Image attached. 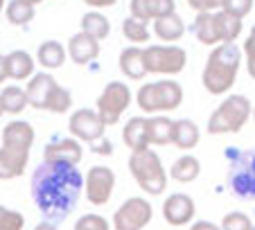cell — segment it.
<instances>
[{
    "label": "cell",
    "mask_w": 255,
    "mask_h": 230,
    "mask_svg": "<svg viewBox=\"0 0 255 230\" xmlns=\"http://www.w3.org/2000/svg\"><path fill=\"white\" fill-rule=\"evenodd\" d=\"M36 2H39V0H9L5 7L7 20H9L11 25H16V27L27 25L29 20L34 18V14H36Z\"/></svg>",
    "instance_id": "28"
},
{
    "label": "cell",
    "mask_w": 255,
    "mask_h": 230,
    "mask_svg": "<svg viewBox=\"0 0 255 230\" xmlns=\"http://www.w3.org/2000/svg\"><path fill=\"white\" fill-rule=\"evenodd\" d=\"M34 230H57V226H54L52 221H41V224L36 226Z\"/></svg>",
    "instance_id": "45"
},
{
    "label": "cell",
    "mask_w": 255,
    "mask_h": 230,
    "mask_svg": "<svg viewBox=\"0 0 255 230\" xmlns=\"http://www.w3.org/2000/svg\"><path fill=\"white\" fill-rule=\"evenodd\" d=\"M2 144L5 147H16V149H32L34 144V129L29 122L25 120H11L2 129Z\"/></svg>",
    "instance_id": "17"
},
{
    "label": "cell",
    "mask_w": 255,
    "mask_h": 230,
    "mask_svg": "<svg viewBox=\"0 0 255 230\" xmlns=\"http://www.w3.org/2000/svg\"><path fill=\"white\" fill-rule=\"evenodd\" d=\"M86 5L91 7L93 11H97V9H102V7H113L116 0H86Z\"/></svg>",
    "instance_id": "43"
},
{
    "label": "cell",
    "mask_w": 255,
    "mask_h": 230,
    "mask_svg": "<svg viewBox=\"0 0 255 230\" xmlns=\"http://www.w3.org/2000/svg\"><path fill=\"white\" fill-rule=\"evenodd\" d=\"M0 115H2V111H0Z\"/></svg>",
    "instance_id": "48"
},
{
    "label": "cell",
    "mask_w": 255,
    "mask_h": 230,
    "mask_svg": "<svg viewBox=\"0 0 255 230\" xmlns=\"http://www.w3.org/2000/svg\"><path fill=\"white\" fill-rule=\"evenodd\" d=\"M25 228V217L18 210L0 206V230H23Z\"/></svg>",
    "instance_id": "34"
},
{
    "label": "cell",
    "mask_w": 255,
    "mask_h": 230,
    "mask_svg": "<svg viewBox=\"0 0 255 230\" xmlns=\"http://www.w3.org/2000/svg\"><path fill=\"white\" fill-rule=\"evenodd\" d=\"M199 174H201V160L192 153H185V156L176 158L169 167V176L176 183H192L199 178Z\"/></svg>",
    "instance_id": "25"
},
{
    "label": "cell",
    "mask_w": 255,
    "mask_h": 230,
    "mask_svg": "<svg viewBox=\"0 0 255 230\" xmlns=\"http://www.w3.org/2000/svg\"><path fill=\"white\" fill-rule=\"evenodd\" d=\"M29 163L27 149L16 147H0V181H11V178L23 176L25 167Z\"/></svg>",
    "instance_id": "15"
},
{
    "label": "cell",
    "mask_w": 255,
    "mask_h": 230,
    "mask_svg": "<svg viewBox=\"0 0 255 230\" xmlns=\"http://www.w3.org/2000/svg\"><path fill=\"white\" fill-rule=\"evenodd\" d=\"M140 111L149 115H160L167 111H176L183 104V86L176 79H158V82L142 84L135 93Z\"/></svg>",
    "instance_id": "4"
},
{
    "label": "cell",
    "mask_w": 255,
    "mask_h": 230,
    "mask_svg": "<svg viewBox=\"0 0 255 230\" xmlns=\"http://www.w3.org/2000/svg\"><path fill=\"white\" fill-rule=\"evenodd\" d=\"M66 50H68V59H70L72 63H77V66H86V63L95 61L102 52L100 41H95L93 36H88V34H84V32L72 34V36L68 38Z\"/></svg>",
    "instance_id": "14"
},
{
    "label": "cell",
    "mask_w": 255,
    "mask_h": 230,
    "mask_svg": "<svg viewBox=\"0 0 255 230\" xmlns=\"http://www.w3.org/2000/svg\"><path fill=\"white\" fill-rule=\"evenodd\" d=\"M154 34L163 41V45H174L176 41H181L185 34L183 18H181L176 11L163 16V18H156L154 20Z\"/></svg>",
    "instance_id": "19"
},
{
    "label": "cell",
    "mask_w": 255,
    "mask_h": 230,
    "mask_svg": "<svg viewBox=\"0 0 255 230\" xmlns=\"http://www.w3.org/2000/svg\"><path fill=\"white\" fill-rule=\"evenodd\" d=\"M253 230H255V228H253Z\"/></svg>",
    "instance_id": "49"
},
{
    "label": "cell",
    "mask_w": 255,
    "mask_h": 230,
    "mask_svg": "<svg viewBox=\"0 0 255 230\" xmlns=\"http://www.w3.org/2000/svg\"><path fill=\"white\" fill-rule=\"evenodd\" d=\"M68 129H70V135L79 142H97V140L104 138L106 133V124L102 122V117L97 115V111L93 109H79L70 115L68 120Z\"/></svg>",
    "instance_id": "11"
},
{
    "label": "cell",
    "mask_w": 255,
    "mask_h": 230,
    "mask_svg": "<svg viewBox=\"0 0 255 230\" xmlns=\"http://www.w3.org/2000/svg\"><path fill=\"white\" fill-rule=\"evenodd\" d=\"M122 34H125V38L127 41H131L133 45H142V43H147V41L151 38L147 23L135 20V18H131V16H127V18L122 20Z\"/></svg>",
    "instance_id": "31"
},
{
    "label": "cell",
    "mask_w": 255,
    "mask_h": 230,
    "mask_svg": "<svg viewBox=\"0 0 255 230\" xmlns=\"http://www.w3.org/2000/svg\"><path fill=\"white\" fill-rule=\"evenodd\" d=\"M122 142L131 149V153L151 149L149 140H147V117H142V115L131 117L122 129Z\"/></svg>",
    "instance_id": "18"
},
{
    "label": "cell",
    "mask_w": 255,
    "mask_h": 230,
    "mask_svg": "<svg viewBox=\"0 0 255 230\" xmlns=\"http://www.w3.org/2000/svg\"><path fill=\"white\" fill-rule=\"evenodd\" d=\"M197 215V206H194V199L190 194L183 192H174L165 199L163 203V217L169 226L174 228H181V226H188L190 221Z\"/></svg>",
    "instance_id": "12"
},
{
    "label": "cell",
    "mask_w": 255,
    "mask_h": 230,
    "mask_svg": "<svg viewBox=\"0 0 255 230\" xmlns=\"http://www.w3.org/2000/svg\"><path fill=\"white\" fill-rule=\"evenodd\" d=\"M242 66V50L235 43H222L210 50L201 72V82L210 95H224L235 86Z\"/></svg>",
    "instance_id": "2"
},
{
    "label": "cell",
    "mask_w": 255,
    "mask_h": 230,
    "mask_svg": "<svg viewBox=\"0 0 255 230\" xmlns=\"http://www.w3.org/2000/svg\"><path fill=\"white\" fill-rule=\"evenodd\" d=\"M253 115V104L246 95H228L222 104L217 106L208 117V133L210 135H224V133H240L249 117Z\"/></svg>",
    "instance_id": "3"
},
{
    "label": "cell",
    "mask_w": 255,
    "mask_h": 230,
    "mask_svg": "<svg viewBox=\"0 0 255 230\" xmlns=\"http://www.w3.org/2000/svg\"><path fill=\"white\" fill-rule=\"evenodd\" d=\"M188 66V52L178 45H149L144 50V68L149 75H178Z\"/></svg>",
    "instance_id": "6"
},
{
    "label": "cell",
    "mask_w": 255,
    "mask_h": 230,
    "mask_svg": "<svg viewBox=\"0 0 255 230\" xmlns=\"http://www.w3.org/2000/svg\"><path fill=\"white\" fill-rule=\"evenodd\" d=\"M253 9V0H222V11L235 16V18H244Z\"/></svg>",
    "instance_id": "35"
},
{
    "label": "cell",
    "mask_w": 255,
    "mask_h": 230,
    "mask_svg": "<svg viewBox=\"0 0 255 230\" xmlns=\"http://www.w3.org/2000/svg\"><path fill=\"white\" fill-rule=\"evenodd\" d=\"M174 135V120L167 115H149L147 117V140L149 144H172Z\"/></svg>",
    "instance_id": "23"
},
{
    "label": "cell",
    "mask_w": 255,
    "mask_h": 230,
    "mask_svg": "<svg viewBox=\"0 0 255 230\" xmlns=\"http://www.w3.org/2000/svg\"><path fill=\"white\" fill-rule=\"evenodd\" d=\"M188 5L197 14H215L222 9V0H188Z\"/></svg>",
    "instance_id": "40"
},
{
    "label": "cell",
    "mask_w": 255,
    "mask_h": 230,
    "mask_svg": "<svg viewBox=\"0 0 255 230\" xmlns=\"http://www.w3.org/2000/svg\"><path fill=\"white\" fill-rule=\"evenodd\" d=\"M116 192V172L106 165H93L84 176V194L93 206H106Z\"/></svg>",
    "instance_id": "10"
},
{
    "label": "cell",
    "mask_w": 255,
    "mask_h": 230,
    "mask_svg": "<svg viewBox=\"0 0 255 230\" xmlns=\"http://www.w3.org/2000/svg\"><path fill=\"white\" fill-rule=\"evenodd\" d=\"M129 11H131V18H135V20H142V23L154 20L151 9H149V0H131Z\"/></svg>",
    "instance_id": "38"
},
{
    "label": "cell",
    "mask_w": 255,
    "mask_h": 230,
    "mask_svg": "<svg viewBox=\"0 0 255 230\" xmlns=\"http://www.w3.org/2000/svg\"><path fill=\"white\" fill-rule=\"evenodd\" d=\"M79 23H82V29H79V32L93 36L95 41H104V38L111 34V23H109V18H106L102 11H93V9L86 11Z\"/></svg>",
    "instance_id": "29"
},
{
    "label": "cell",
    "mask_w": 255,
    "mask_h": 230,
    "mask_svg": "<svg viewBox=\"0 0 255 230\" xmlns=\"http://www.w3.org/2000/svg\"><path fill=\"white\" fill-rule=\"evenodd\" d=\"M36 59H39V63L45 70H57V68H61L63 63H66L68 50H66V45H61L59 41L50 38V41H43V43L39 45Z\"/></svg>",
    "instance_id": "24"
},
{
    "label": "cell",
    "mask_w": 255,
    "mask_h": 230,
    "mask_svg": "<svg viewBox=\"0 0 255 230\" xmlns=\"http://www.w3.org/2000/svg\"><path fill=\"white\" fill-rule=\"evenodd\" d=\"M5 7H7V5L2 2V0H0V14H2V9H5Z\"/></svg>",
    "instance_id": "46"
},
{
    "label": "cell",
    "mask_w": 255,
    "mask_h": 230,
    "mask_svg": "<svg viewBox=\"0 0 255 230\" xmlns=\"http://www.w3.org/2000/svg\"><path fill=\"white\" fill-rule=\"evenodd\" d=\"M199 126L194 120H188V117H181V120H174V135H172V144L181 151H190L199 144Z\"/></svg>",
    "instance_id": "21"
},
{
    "label": "cell",
    "mask_w": 255,
    "mask_h": 230,
    "mask_svg": "<svg viewBox=\"0 0 255 230\" xmlns=\"http://www.w3.org/2000/svg\"><path fill=\"white\" fill-rule=\"evenodd\" d=\"M70 106H72V95H70V91H68V88H63L61 84H57V88L52 91V95H50L48 104H45V111L61 115V113H68V111H70Z\"/></svg>",
    "instance_id": "32"
},
{
    "label": "cell",
    "mask_w": 255,
    "mask_h": 230,
    "mask_svg": "<svg viewBox=\"0 0 255 230\" xmlns=\"http://www.w3.org/2000/svg\"><path fill=\"white\" fill-rule=\"evenodd\" d=\"M190 230H222L217 224H212V221H206V219H201V221H194L192 224V228Z\"/></svg>",
    "instance_id": "42"
},
{
    "label": "cell",
    "mask_w": 255,
    "mask_h": 230,
    "mask_svg": "<svg viewBox=\"0 0 255 230\" xmlns=\"http://www.w3.org/2000/svg\"><path fill=\"white\" fill-rule=\"evenodd\" d=\"M5 79H9V72H7V54L5 57L0 54V84H5Z\"/></svg>",
    "instance_id": "44"
},
{
    "label": "cell",
    "mask_w": 255,
    "mask_h": 230,
    "mask_svg": "<svg viewBox=\"0 0 255 230\" xmlns=\"http://www.w3.org/2000/svg\"><path fill=\"white\" fill-rule=\"evenodd\" d=\"M27 106H29V102H27L25 88L16 86V84L2 88V93H0V111H2V113L18 115V113H23Z\"/></svg>",
    "instance_id": "27"
},
{
    "label": "cell",
    "mask_w": 255,
    "mask_h": 230,
    "mask_svg": "<svg viewBox=\"0 0 255 230\" xmlns=\"http://www.w3.org/2000/svg\"><path fill=\"white\" fill-rule=\"evenodd\" d=\"M91 149L97 156H113V144H111V140H106V135L102 140H97V142H93Z\"/></svg>",
    "instance_id": "41"
},
{
    "label": "cell",
    "mask_w": 255,
    "mask_h": 230,
    "mask_svg": "<svg viewBox=\"0 0 255 230\" xmlns=\"http://www.w3.org/2000/svg\"><path fill=\"white\" fill-rule=\"evenodd\" d=\"M244 57H246V70L251 79H255V25L251 27L249 38L244 41Z\"/></svg>",
    "instance_id": "37"
},
{
    "label": "cell",
    "mask_w": 255,
    "mask_h": 230,
    "mask_svg": "<svg viewBox=\"0 0 255 230\" xmlns=\"http://www.w3.org/2000/svg\"><path fill=\"white\" fill-rule=\"evenodd\" d=\"M118 63H120L122 75L133 79V82H140V79L147 75V68H144V50L138 48V45H131V48L122 50Z\"/></svg>",
    "instance_id": "20"
},
{
    "label": "cell",
    "mask_w": 255,
    "mask_h": 230,
    "mask_svg": "<svg viewBox=\"0 0 255 230\" xmlns=\"http://www.w3.org/2000/svg\"><path fill=\"white\" fill-rule=\"evenodd\" d=\"M149 9L156 20L167 14H174V11H176V2H174V0H149Z\"/></svg>",
    "instance_id": "39"
},
{
    "label": "cell",
    "mask_w": 255,
    "mask_h": 230,
    "mask_svg": "<svg viewBox=\"0 0 255 230\" xmlns=\"http://www.w3.org/2000/svg\"><path fill=\"white\" fill-rule=\"evenodd\" d=\"M34 206L48 221H61L70 215L84 194V176L77 165L41 163L29 181Z\"/></svg>",
    "instance_id": "1"
},
{
    "label": "cell",
    "mask_w": 255,
    "mask_h": 230,
    "mask_svg": "<svg viewBox=\"0 0 255 230\" xmlns=\"http://www.w3.org/2000/svg\"><path fill=\"white\" fill-rule=\"evenodd\" d=\"M84 158V147L75 138H63L57 142L45 144L43 149V163H68L79 165Z\"/></svg>",
    "instance_id": "13"
},
{
    "label": "cell",
    "mask_w": 255,
    "mask_h": 230,
    "mask_svg": "<svg viewBox=\"0 0 255 230\" xmlns=\"http://www.w3.org/2000/svg\"><path fill=\"white\" fill-rule=\"evenodd\" d=\"M215 20H217V29H219V38H222V43H235V38L242 34V23L240 18L235 16L226 14V11H215Z\"/></svg>",
    "instance_id": "30"
},
{
    "label": "cell",
    "mask_w": 255,
    "mask_h": 230,
    "mask_svg": "<svg viewBox=\"0 0 255 230\" xmlns=\"http://www.w3.org/2000/svg\"><path fill=\"white\" fill-rule=\"evenodd\" d=\"M72 230H111V224L102 215H84Z\"/></svg>",
    "instance_id": "36"
},
{
    "label": "cell",
    "mask_w": 255,
    "mask_h": 230,
    "mask_svg": "<svg viewBox=\"0 0 255 230\" xmlns=\"http://www.w3.org/2000/svg\"><path fill=\"white\" fill-rule=\"evenodd\" d=\"M194 36L203 45H212V48L222 45L215 14H197V18H194Z\"/></svg>",
    "instance_id": "26"
},
{
    "label": "cell",
    "mask_w": 255,
    "mask_h": 230,
    "mask_svg": "<svg viewBox=\"0 0 255 230\" xmlns=\"http://www.w3.org/2000/svg\"><path fill=\"white\" fill-rule=\"evenodd\" d=\"M129 172L133 181L142 192H147L149 197H158L167 187V172L160 160V156L154 149H144V151H135L129 156Z\"/></svg>",
    "instance_id": "5"
},
{
    "label": "cell",
    "mask_w": 255,
    "mask_h": 230,
    "mask_svg": "<svg viewBox=\"0 0 255 230\" xmlns=\"http://www.w3.org/2000/svg\"><path fill=\"white\" fill-rule=\"evenodd\" d=\"M131 100H133V95H131L129 86L125 82H109L97 97L95 111L106 126H113L120 122L122 113L129 109Z\"/></svg>",
    "instance_id": "7"
},
{
    "label": "cell",
    "mask_w": 255,
    "mask_h": 230,
    "mask_svg": "<svg viewBox=\"0 0 255 230\" xmlns=\"http://www.w3.org/2000/svg\"><path fill=\"white\" fill-rule=\"evenodd\" d=\"M154 219V206L142 197H131L113 212V230H144Z\"/></svg>",
    "instance_id": "8"
},
{
    "label": "cell",
    "mask_w": 255,
    "mask_h": 230,
    "mask_svg": "<svg viewBox=\"0 0 255 230\" xmlns=\"http://www.w3.org/2000/svg\"><path fill=\"white\" fill-rule=\"evenodd\" d=\"M54 88H57V79H54L52 75H48V72L34 75L27 82V86H25L29 106H34V109H39V111H45V104H48Z\"/></svg>",
    "instance_id": "16"
},
{
    "label": "cell",
    "mask_w": 255,
    "mask_h": 230,
    "mask_svg": "<svg viewBox=\"0 0 255 230\" xmlns=\"http://www.w3.org/2000/svg\"><path fill=\"white\" fill-rule=\"evenodd\" d=\"M7 72L14 82H29L34 77V57L25 50H14L7 54Z\"/></svg>",
    "instance_id": "22"
},
{
    "label": "cell",
    "mask_w": 255,
    "mask_h": 230,
    "mask_svg": "<svg viewBox=\"0 0 255 230\" xmlns=\"http://www.w3.org/2000/svg\"><path fill=\"white\" fill-rule=\"evenodd\" d=\"M222 230H253V221H251V217L246 215V212H228V215H224L222 219V226H219Z\"/></svg>",
    "instance_id": "33"
},
{
    "label": "cell",
    "mask_w": 255,
    "mask_h": 230,
    "mask_svg": "<svg viewBox=\"0 0 255 230\" xmlns=\"http://www.w3.org/2000/svg\"><path fill=\"white\" fill-rule=\"evenodd\" d=\"M253 117H255V106H253Z\"/></svg>",
    "instance_id": "47"
},
{
    "label": "cell",
    "mask_w": 255,
    "mask_h": 230,
    "mask_svg": "<svg viewBox=\"0 0 255 230\" xmlns=\"http://www.w3.org/2000/svg\"><path fill=\"white\" fill-rule=\"evenodd\" d=\"M228 187L242 199H255V149L240 153L231 163Z\"/></svg>",
    "instance_id": "9"
}]
</instances>
